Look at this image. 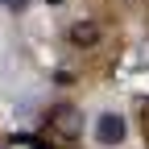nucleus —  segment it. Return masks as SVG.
Here are the masks:
<instances>
[{
  "instance_id": "1",
  "label": "nucleus",
  "mask_w": 149,
  "mask_h": 149,
  "mask_svg": "<svg viewBox=\"0 0 149 149\" xmlns=\"http://www.w3.org/2000/svg\"><path fill=\"white\" fill-rule=\"evenodd\" d=\"M46 120H50V133L58 137L62 145H70V141L83 137V112L74 108V104H54Z\"/></svg>"
},
{
  "instance_id": "2",
  "label": "nucleus",
  "mask_w": 149,
  "mask_h": 149,
  "mask_svg": "<svg viewBox=\"0 0 149 149\" xmlns=\"http://www.w3.org/2000/svg\"><path fill=\"white\" fill-rule=\"evenodd\" d=\"M124 137H128V120L120 116V112H100V116H95V141L104 149L124 145Z\"/></svg>"
},
{
  "instance_id": "3",
  "label": "nucleus",
  "mask_w": 149,
  "mask_h": 149,
  "mask_svg": "<svg viewBox=\"0 0 149 149\" xmlns=\"http://www.w3.org/2000/svg\"><path fill=\"white\" fill-rule=\"evenodd\" d=\"M100 37H104V29H100L95 21H74V25L66 29V42H70V46H79V50L100 46Z\"/></svg>"
}]
</instances>
